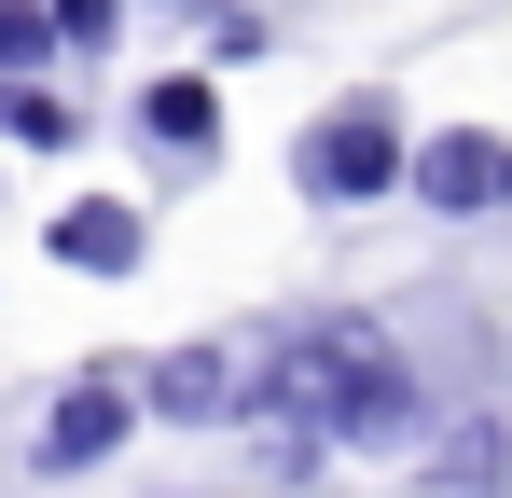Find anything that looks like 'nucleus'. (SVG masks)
I'll use <instances>...</instances> for the list:
<instances>
[{"label": "nucleus", "instance_id": "0eeeda50", "mask_svg": "<svg viewBox=\"0 0 512 498\" xmlns=\"http://www.w3.org/2000/svg\"><path fill=\"white\" fill-rule=\"evenodd\" d=\"M139 249H153V222H139L125 194H70V208H56V263H70V277H139Z\"/></svg>", "mask_w": 512, "mask_h": 498}, {"label": "nucleus", "instance_id": "f03ea898", "mask_svg": "<svg viewBox=\"0 0 512 498\" xmlns=\"http://www.w3.org/2000/svg\"><path fill=\"white\" fill-rule=\"evenodd\" d=\"M139 429H250V332H194L139 360Z\"/></svg>", "mask_w": 512, "mask_h": 498}, {"label": "nucleus", "instance_id": "423d86ee", "mask_svg": "<svg viewBox=\"0 0 512 498\" xmlns=\"http://www.w3.org/2000/svg\"><path fill=\"white\" fill-rule=\"evenodd\" d=\"M429 485H443V498H499L512 485V415L499 402L443 415V429H429Z\"/></svg>", "mask_w": 512, "mask_h": 498}, {"label": "nucleus", "instance_id": "6e6552de", "mask_svg": "<svg viewBox=\"0 0 512 498\" xmlns=\"http://www.w3.org/2000/svg\"><path fill=\"white\" fill-rule=\"evenodd\" d=\"M0 139H14V153H70V139H84V97H42V83H0Z\"/></svg>", "mask_w": 512, "mask_h": 498}, {"label": "nucleus", "instance_id": "7ed1b4c3", "mask_svg": "<svg viewBox=\"0 0 512 498\" xmlns=\"http://www.w3.org/2000/svg\"><path fill=\"white\" fill-rule=\"evenodd\" d=\"M125 443H139V374H111V360H97V374H70V388L42 402L28 471H42V485H84L97 457H125Z\"/></svg>", "mask_w": 512, "mask_h": 498}, {"label": "nucleus", "instance_id": "9d476101", "mask_svg": "<svg viewBox=\"0 0 512 498\" xmlns=\"http://www.w3.org/2000/svg\"><path fill=\"white\" fill-rule=\"evenodd\" d=\"M125 42V0H56V56H111Z\"/></svg>", "mask_w": 512, "mask_h": 498}, {"label": "nucleus", "instance_id": "39448f33", "mask_svg": "<svg viewBox=\"0 0 512 498\" xmlns=\"http://www.w3.org/2000/svg\"><path fill=\"white\" fill-rule=\"evenodd\" d=\"M139 153L153 166H222V83L208 70H167V83H139Z\"/></svg>", "mask_w": 512, "mask_h": 498}, {"label": "nucleus", "instance_id": "f257e3e1", "mask_svg": "<svg viewBox=\"0 0 512 498\" xmlns=\"http://www.w3.org/2000/svg\"><path fill=\"white\" fill-rule=\"evenodd\" d=\"M402 153H416L402 97L360 83V97H333V111L291 139V194H305V208H388V194H402Z\"/></svg>", "mask_w": 512, "mask_h": 498}, {"label": "nucleus", "instance_id": "20e7f679", "mask_svg": "<svg viewBox=\"0 0 512 498\" xmlns=\"http://www.w3.org/2000/svg\"><path fill=\"white\" fill-rule=\"evenodd\" d=\"M402 194H416L429 222H499L512 208V139L499 125H429L416 153H402Z\"/></svg>", "mask_w": 512, "mask_h": 498}, {"label": "nucleus", "instance_id": "1a4fd4ad", "mask_svg": "<svg viewBox=\"0 0 512 498\" xmlns=\"http://www.w3.org/2000/svg\"><path fill=\"white\" fill-rule=\"evenodd\" d=\"M56 70V0H0V83H42Z\"/></svg>", "mask_w": 512, "mask_h": 498}]
</instances>
